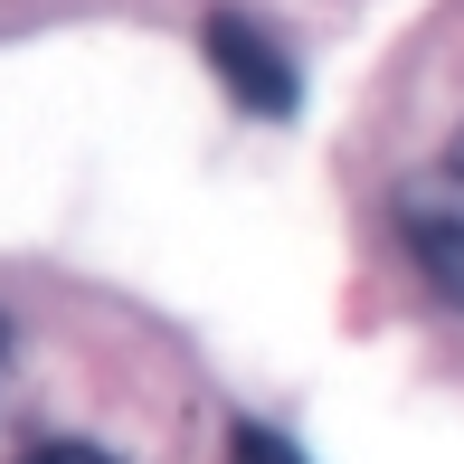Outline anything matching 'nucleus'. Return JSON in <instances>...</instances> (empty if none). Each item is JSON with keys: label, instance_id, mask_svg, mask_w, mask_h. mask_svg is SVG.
Instances as JSON below:
<instances>
[{"label": "nucleus", "instance_id": "nucleus-5", "mask_svg": "<svg viewBox=\"0 0 464 464\" xmlns=\"http://www.w3.org/2000/svg\"><path fill=\"white\" fill-rule=\"evenodd\" d=\"M446 171H455V189H464V133H455V152H446Z\"/></svg>", "mask_w": 464, "mask_h": 464}, {"label": "nucleus", "instance_id": "nucleus-1", "mask_svg": "<svg viewBox=\"0 0 464 464\" xmlns=\"http://www.w3.org/2000/svg\"><path fill=\"white\" fill-rule=\"evenodd\" d=\"M199 48H208V67H218V86L246 104L256 123H276L304 104V76H294V57H285V38L266 29V19H246V10H218L199 29Z\"/></svg>", "mask_w": 464, "mask_h": 464}, {"label": "nucleus", "instance_id": "nucleus-3", "mask_svg": "<svg viewBox=\"0 0 464 464\" xmlns=\"http://www.w3.org/2000/svg\"><path fill=\"white\" fill-rule=\"evenodd\" d=\"M227 464H304V446L276 436V427H237L227 436Z\"/></svg>", "mask_w": 464, "mask_h": 464}, {"label": "nucleus", "instance_id": "nucleus-4", "mask_svg": "<svg viewBox=\"0 0 464 464\" xmlns=\"http://www.w3.org/2000/svg\"><path fill=\"white\" fill-rule=\"evenodd\" d=\"M10 464H114L104 446H86V436H38L29 455H10Z\"/></svg>", "mask_w": 464, "mask_h": 464}, {"label": "nucleus", "instance_id": "nucleus-2", "mask_svg": "<svg viewBox=\"0 0 464 464\" xmlns=\"http://www.w3.org/2000/svg\"><path fill=\"white\" fill-rule=\"evenodd\" d=\"M398 237H408L417 276L446 294V304H464V208L427 199V189H408V199H398Z\"/></svg>", "mask_w": 464, "mask_h": 464}]
</instances>
